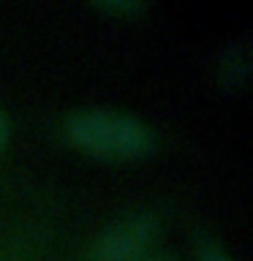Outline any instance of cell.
Instances as JSON below:
<instances>
[{
    "mask_svg": "<svg viewBox=\"0 0 253 261\" xmlns=\"http://www.w3.org/2000/svg\"><path fill=\"white\" fill-rule=\"evenodd\" d=\"M6 139H8V120L0 114V147L6 144Z\"/></svg>",
    "mask_w": 253,
    "mask_h": 261,
    "instance_id": "cell-6",
    "label": "cell"
},
{
    "mask_svg": "<svg viewBox=\"0 0 253 261\" xmlns=\"http://www.w3.org/2000/svg\"><path fill=\"white\" fill-rule=\"evenodd\" d=\"M161 231V220L153 212H131L114 220L95 237L87 261H139Z\"/></svg>",
    "mask_w": 253,
    "mask_h": 261,
    "instance_id": "cell-2",
    "label": "cell"
},
{
    "mask_svg": "<svg viewBox=\"0 0 253 261\" xmlns=\"http://www.w3.org/2000/svg\"><path fill=\"white\" fill-rule=\"evenodd\" d=\"M63 130L73 147L101 161H139L158 144L150 125L114 109H79L65 117Z\"/></svg>",
    "mask_w": 253,
    "mask_h": 261,
    "instance_id": "cell-1",
    "label": "cell"
},
{
    "mask_svg": "<svg viewBox=\"0 0 253 261\" xmlns=\"http://www.w3.org/2000/svg\"><path fill=\"white\" fill-rule=\"evenodd\" d=\"M98 8L101 11H106V14H114V16H136V14H142L144 11V6L142 3H136V0H112V3H98Z\"/></svg>",
    "mask_w": 253,
    "mask_h": 261,
    "instance_id": "cell-4",
    "label": "cell"
},
{
    "mask_svg": "<svg viewBox=\"0 0 253 261\" xmlns=\"http://www.w3.org/2000/svg\"><path fill=\"white\" fill-rule=\"evenodd\" d=\"M218 76L220 85H223L229 93L234 90H242L250 79V49L248 44H232L220 57L218 65Z\"/></svg>",
    "mask_w": 253,
    "mask_h": 261,
    "instance_id": "cell-3",
    "label": "cell"
},
{
    "mask_svg": "<svg viewBox=\"0 0 253 261\" xmlns=\"http://www.w3.org/2000/svg\"><path fill=\"white\" fill-rule=\"evenodd\" d=\"M196 261H234V258L229 256L218 242L204 240V242H199V248H196Z\"/></svg>",
    "mask_w": 253,
    "mask_h": 261,
    "instance_id": "cell-5",
    "label": "cell"
},
{
    "mask_svg": "<svg viewBox=\"0 0 253 261\" xmlns=\"http://www.w3.org/2000/svg\"><path fill=\"white\" fill-rule=\"evenodd\" d=\"M139 261H174V258H166V256H155V258H139Z\"/></svg>",
    "mask_w": 253,
    "mask_h": 261,
    "instance_id": "cell-7",
    "label": "cell"
}]
</instances>
